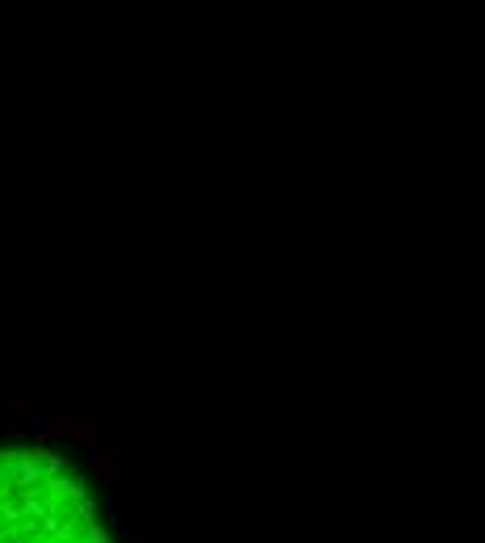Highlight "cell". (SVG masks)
I'll use <instances>...</instances> for the list:
<instances>
[{
  "label": "cell",
  "instance_id": "obj_1",
  "mask_svg": "<svg viewBox=\"0 0 485 543\" xmlns=\"http://www.w3.org/2000/svg\"><path fill=\"white\" fill-rule=\"evenodd\" d=\"M97 468L105 472V481H118V460H113L109 452H97Z\"/></svg>",
  "mask_w": 485,
  "mask_h": 543
}]
</instances>
